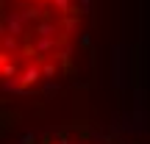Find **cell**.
I'll list each match as a JSON object with an SVG mask.
<instances>
[{
  "instance_id": "cell-1",
  "label": "cell",
  "mask_w": 150,
  "mask_h": 144,
  "mask_svg": "<svg viewBox=\"0 0 150 144\" xmlns=\"http://www.w3.org/2000/svg\"><path fill=\"white\" fill-rule=\"evenodd\" d=\"M28 28V17L22 14V11H6L3 17V31L8 33V36H22Z\"/></svg>"
},
{
  "instance_id": "cell-2",
  "label": "cell",
  "mask_w": 150,
  "mask_h": 144,
  "mask_svg": "<svg viewBox=\"0 0 150 144\" xmlns=\"http://www.w3.org/2000/svg\"><path fill=\"white\" fill-rule=\"evenodd\" d=\"M33 36L56 39V36H59V25H56V22H50V20H45V22H39V25L33 28Z\"/></svg>"
},
{
  "instance_id": "cell-3",
  "label": "cell",
  "mask_w": 150,
  "mask_h": 144,
  "mask_svg": "<svg viewBox=\"0 0 150 144\" xmlns=\"http://www.w3.org/2000/svg\"><path fill=\"white\" fill-rule=\"evenodd\" d=\"M20 78H22V83H25V86H31V83H39V80L45 78V72L39 70V67L31 64V67H25V70L20 72Z\"/></svg>"
},
{
  "instance_id": "cell-4",
  "label": "cell",
  "mask_w": 150,
  "mask_h": 144,
  "mask_svg": "<svg viewBox=\"0 0 150 144\" xmlns=\"http://www.w3.org/2000/svg\"><path fill=\"white\" fill-rule=\"evenodd\" d=\"M0 64H3V78H14V75H17V67H14V64H8V58L0 61Z\"/></svg>"
},
{
  "instance_id": "cell-5",
  "label": "cell",
  "mask_w": 150,
  "mask_h": 144,
  "mask_svg": "<svg viewBox=\"0 0 150 144\" xmlns=\"http://www.w3.org/2000/svg\"><path fill=\"white\" fill-rule=\"evenodd\" d=\"M42 72H45V78H53V75H56V64H45Z\"/></svg>"
},
{
  "instance_id": "cell-6",
  "label": "cell",
  "mask_w": 150,
  "mask_h": 144,
  "mask_svg": "<svg viewBox=\"0 0 150 144\" xmlns=\"http://www.w3.org/2000/svg\"><path fill=\"white\" fill-rule=\"evenodd\" d=\"M53 3H56V6H59V8H61V11H70V0H53Z\"/></svg>"
},
{
  "instance_id": "cell-7",
  "label": "cell",
  "mask_w": 150,
  "mask_h": 144,
  "mask_svg": "<svg viewBox=\"0 0 150 144\" xmlns=\"http://www.w3.org/2000/svg\"><path fill=\"white\" fill-rule=\"evenodd\" d=\"M89 6H92L89 0H81V14H89Z\"/></svg>"
},
{
  "instance_id": "cell-8",
  "label": "cell",
  "mask_w": 150,
  "mask_h": 144,
  "mask_svg": "<svg viewBox=\"0 0 150 144\" xmlns=\"http://www.w3.org/2000/svg\"><path fill=\"white\" fill-rule=\"evenodd\" d=\"M31 141H36V139H33V133H25V136H22V144H31Z\"/></svg>"
},
{
  "instance_id": "cell-9",
  "label": "cell",
  "mask_w": 150,
  "mask_h": 144,
  "mask_svg": "<svg viewBox=\"0 0 150 144\" xmlns=\"http://www.w3.org/2000/svg\"><path fill=\"white\" fill-rule=\"evenodd\" d=\"M61 144H81V141H72V139H64V141H61Z\"/></svg>"
}]
</instances>
